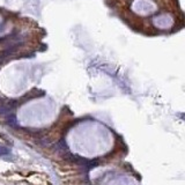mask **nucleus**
<instances>
[{
    "label": "nucleus",
    "instance_id": "f257e3e1",
    "mask_svg": "<svg viewBox=\"0 0 185 185\" xmlns=\"http://www.w3.org/2000/svg\"><path fill=\"white\" fill-rule=\"evenodd\" d=\"M7 123H8V125L10 126H12V127H16L18 126V122H16V118H15V116H10L8 118H7Z\"/></svg>",
    "mask_w": 185,
    "mask_h": 185
},
{
    "label": "nucleus",
    "instance_id": "f03ea898",
    "mask_svg": "<svg viewBox=\"0 0 185 185\" xmlns=\"http://www.w3.org/2000/svg\"><path fill=\"white\" fill-rule=\"evenodd\" d=\"M10 108L8 105H0V115H6L10 111Z\"/></svg>",
    "mask_w": 185,
    "mask_h": 185
},
{
    "label": "nucleus",
    "instance_id": "7ed1b4c3",
    "mask_svg": "<svg viewBox=\"0 0 185 185\" xmlns=\"http://www.w3.org/2000/svg\"><path fill=\"white\" fill-rule=\"evenodd\" d=\"M8 153H10V151H8L7 148L2 147V146L0 147V156H1V155H6V154H8Z\"/></svg>",
    "mask_w": 185,
    "mask_h": 185
}]
</instances>
